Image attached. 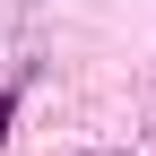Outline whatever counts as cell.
<instances>
[{
    "mask_svg": "<svg viewBox=\"0 0 156 156\" xmlns=\"http://www.w3.org/2000/svg\"><path fill=\"white\" fill-rule=\"evenodd\" d=\"M9 113H17V104H9V95H0V139H9Z\"/></svg>",
    "mask_w": 156,
    "mask_h": 156,
    "instance_id": "obj_1",
    "label": "cell"
}]
</instances>
